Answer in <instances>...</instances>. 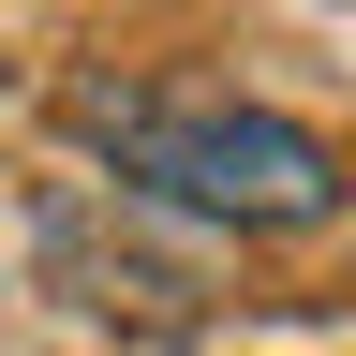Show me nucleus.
Wrapping results in <instances>:
<instances>
[{
    "label": "nucleus",
    "instance_id": "obj_1",
    "mask_svg": "<svg viewBox=\"0 0 356 356\" xmlns=\"http://www.w3.org/2000/svg\"><path fill=\"white\" fill-rule=\"evenodd\" d=\"M74 119H89V149L119 163V193L208 208V222H327L341 208L327 134H297L267 104H222V89H89Z\"/></svg>",
    "mask_w": 356,
    "mask_h": 356
}]
</instances>
